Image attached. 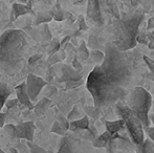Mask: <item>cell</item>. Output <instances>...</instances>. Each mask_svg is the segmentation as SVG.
I'll use <instances>...</instances> for the list:
<instances>
[{"mask_svg": "<svg viewBox=\"0 0 154 153\" xmlns=\"http://www.w3.org/2000/svg\"><path fill=\"white\" fill-rule=\"evenodd\" d=\"M84 110L86 112V115L89 118H92L93 121L99 120L100 115H101V110L99 108H97L95 106H85Z\"/></svg>", "mask_w": 154, "mask_h": 153, "instance_id": "21", "label": "cell"}, {"mask_svg": "<svg viewBox=\"0 0 154 153\" xmlns=\"http://www.w3.org/2000/svg\"><path fill=\"white\" fill-rule=\"evenodd\" d=\"M27 146H29L31 153H46V150L38 146L37 144L32 143V142H27Z\"/></svg>", "mask_w": 154, "mask_h": 153, "instance_id": "29", "label": "cell"}, {"mask_svg": "<svg viewBox=\"0 0 154 153\" xmlns=\"http://www.w3.org/2000/svg\"><path fill=\"white\" fill-rule=\"evenodd\" d=\"M51 133H56V134L61 135V136H63V135L66 134L67 131L65 130V129L63 128L61 125L59 124V122H58V121H55V122H54V124H53V126H51Z\"/></svg>", "mask_w": 154, "mask_h": 153, "instance_id": "27", "label": "cell"}, {"mask_svg": "<svg viewBox=\"0 0 154 153\" xmlns=\"http://www.w3.org/2000/svg\"><path fill=\"white\" fill-rule=\"evenodd\" d=\"M58 122H59V124L61 125V126L63 127V128L65 129L66 131L69 130V121L67 120L66 118H65L63 115H58Z\"/></svg>", "mask_w": 154, "mask_h": 153, "instance_id": "31", "label": "cell"}, {"mask_svg": "<svg viewBox=\"0 0 154 153\" xmlns=\"http://www.w3.org/2000/svg\"><path fill=\"white\" fill-rule=\"evenodd\" d=\"M13 89L8 83L0 80V109L4 106V103L6 102L8 98L11 96Z\"/></svg>", "mask_w": 154, "mask_h": 153, "instance_id": "18", "label": "cell"}, {"mask_svg": "<svg viewBox=\"0 0 154 153\" xmlns=\"http://www.w3.org/2000/svg\"><path fill=\"white\" fill-rule=\"evenodd\" d=\"M60 61H61V59H60L58 53L57 54H54V55H51V56H49L48 60H47L48 64H51V65H54V64L58 63V62H60Z\"/></svg>", "mask_w": 154, "mask_h": 153, "instance_id": "35", "label": "cell"}, {"mask_svg": "<svg viewBox=\"0 0 154 153\" xmlns=\"http://www.w3.org/2000/svg\"><path fill=\"white\" fill-rule=\"evenodd\" d=\"M34 131H35V124L34 122L21 123L16 126V137L18 139H24L27 142H32L34 139Z\"/></svg>", "mask_w": 154, "mask_h": 153, "instance_id": "11", "label": "cell"}, {"mask_svg": "<svg viewBox=\"0 0 154 153\" xmlns=\"http://www.w3.org/2000/svg\"><path fill=\"white\" fill-rule=\"evenodd\" d=\"M140 4L143 5V10H144V12H146V11H149V8H150L151 6V0H142L140 1Z\"/></svg>", "mask_w": 154, "mask_h": 153, "instance_id": "41", "label": "cell"}, {"mask_svg": "<svg viewBox=\"0 0 154 153\" xmlns=\"http://www.w3.org/2000/svg\"><path fill=\"white\" fill-rule=\"evenodd\" d=\"M86 86L93 99V106L100 110L113 107L118 102L125 100L129 93L126 88L112 83L103 74L100 65H95L91 70L87 78Z\"/></svg>", "mask_w": 154, "mask_h": 153, "instance_id": "2", "label": "cell"}, {"mask_svg": "<svg viewBox=\"0 0 154 153\" xmlns=\"http://www.w3.org/2000/svg\"><path fill=\"white\" fill-rule=\"evenodd\" d=\"M103 122L106 127V130L109 133H111V134H116V133L121 132L124 129V127H125V124H124V121L122 118L114 121H103Z\"/></svg>", "mask_w": 154, "mask_h": 153, "instance_id": "15", "label": "cell"}, {"mask_svg": "<svg viewBox=\"0 0 154 153\" xmlns=\"http://www.w3.org/2000/svg\"><path fill=\"white\" fill-rule=\"evenodd\" d=\"M112 135H113V134L109 133L107 130L104 131L102 134L97 135V136L95 137L94 141L91 142V143H92V147L93 148H97V149H100V148H106L108 144H109V142H110V139H111Z\"/></svg>", "mask_w": 154, "mask_h": 153, "instance_id": "16", "label": "cell"}, {"mask_svg": "<svg viewBox=\"0 0 154 153\" xmlns=\"http://www.w3.org/2000/svg\"><path fill=\"white\" fill-rule=\"evenodd\" d=\"M53 19V13L51 12H48V13H41L37 16V20L35 22L36 25H39V24H44V23L48 22Z\"/></svg>", "mask_w": 154, "mask_h": 153, "instance_id": "25", "label": "cell"}, {"mask_svg": "<svg viewBox=\"0 0 154 153\" xmlns=\"http://www.w3.org/2000/svg\"><path fill=\"white\" fill-rule=\"evenodd\" d=\"M148 31H151V29H154V20L153 18H149L148 19V26H147Z\"/></svg>", "mask_w": 154, "mask_h": 153, "instance_id": "44", "label": "cell"}, {"mask_svg": "<svg viewBox=\"0 0 154 153\" xmlns=\"http://www.w3.org/2000/svg\"><path fill=\"white\" fill-rule=\"evenodd\" d=\"M42 58V55H39V54H37V55H34L32 56V57H29V59H27V63H29V66H32L35 65L36 63H38L39 60Z\"/></svg>", "mask_w": 154, "mask_h": 153, "instance_id": "33", "label": "cell"}, {"mask_svg": "<svg viewBox=\"0 0 154 153\" xmlns=\"http://www.w3.org/2000/svg\"><path fill=\"white\" fill-rule=\"evenodd\" d=\"M4 130L8 135H11L12 137H16V126L13 124L4 125Z\"/></svg>", "mask_w": 154, "mask_h": 153, "instance_id": "32", "label": "cell"}, {"mask_svg": "<svg viewBox=\"0 0 154 153\" xmlns=\"http://www.w3.org/2000/svg\"><path fill=\"white\" fill-rule=\"evenodd\" d=\"M81 111L79 110V107H78V105H75L72 108V110L69 112V115H67V120L69 121V122H71V121H75V120H79V118H81Z\"/></svg>", "mask_w": 154, "mask_h": 153, "instance_id": "28", "label": "cell"}, {"mask_svg": "<svg viewBox=\"0 0 154 153\" xmlns=\"http://www.w3.org/2000/svg\"><path fill=\"white\" fill-rule=\"evenodd\" d=\"M0 153H5V152H4V151H3V150H2V149H1V148H0Z\"/></svg>", "mask_w": 154, "mask_h": 153, "instance_id": "49", "label": "cell"}, {"mask_svg": "<svg viewBox=\"0 0 154 153\" xmlns=\"http://www.w3.org/2000/svg\"><path fill=\"white\" fill-rule=\"evenodd\" d=\"M86 17L90 24L94 25V26L100 27L104 24V19L102 16L101 6H100V0H88Z\"/></svg>", "mask_w": 154, "mask_h": 153, "instance_id": "10", "label": "cell"}, {"mask_svg": "<svg viewBox=\"0 0 154 153\" xmlns=\"http://www.w3.org/2000/svg\"><path fill=\"white\" fill-rule=\"evenodd\" d=\"M25 85H26L27 96H29V100L32 102V101H35L37 99V96L40 93L42 88L47 85V82L45 80H43L42 78L31 74L27 76Z\"/></svg>", "mask_w": 154, "mask_h": 153, "instance_id": "9", "label": "cell"}, {"mask_svg": "<svg viewBox=\"0 0 154 153\" xmlns=\"http://www.w3.org/2000/svg\"><path fill=\"white\" fill-rule=\"evenodd\" d=\"M8 152H10V153H18V151H17V150L15 149V148H10Z\"/></svg>", "mask_w": 154, "mask_h": 153, "instance_id": "47", "label": "cell"}, {"mask_svg": "<svg viewBox=\"0 0 154 153\" xmlns=\"http://www.w3.org/2000/svg\"><path fill=\"white\" fill-rule=\"evenodd\" d=\"M15 91H16L17 100H18L19 103H21L23 106H25L29 109L34 108V105H32V101L29 100V96H27L26 85H25V83H21L20 85L15 87Z\"/></svg>", "mask_w": 154, "mask_h": 153, "instance_id": "12", "label": "cell"}, {"mask_svg": "<svg viewBox=\"0 0 154 153\" xmlns=\"http://www.w3.org/2000/svg\"><path fill=\"white\" fill-rule=\"evenodd\" d=\"M69 40H70V36H67V37H65L61 41V42H60V46L63 47V48H66V46H67V44H68Z\"/></svg>", "mask_w": 154, "mask_h": 153, "instance_id": "43", "label": "cell"}, {"mask_svg": "<svg viewBox=\"0 0 154 153\" xmlns=\"http://www.w3.org/2000/svg\"><path fill=\"white\" fill-rule=\"evenodd\" d=\"M4 123H5V113L0 112V127H3Z\"/></svg>", "mask_w": 154, "mask_h": 153, "instance_id": "45", "label": "cell"}, {"mask_svg": "<svg viewBox=\"0 0 154 153\" xmlns=\"http://www.w3.org/2000/svg\"><path fill=\"white\" fill-rule=\"evenodd\" d=\"M89 126H90V122H89V118H88L87 115L82 116L79 120L69 122V129L75 131V132L87 130V129L89 128Z\"/></svg>", "mask_w": 154, "mask_h": 153, "instance_id": "13", "label": "cell"}, {"mask_svg": "<svg viewBox=\"0 0 154 153\" xmlns=\"http://www.w3.org/2000/svg\"><path fill=\"white\" fill-rule=\"evenodd\" d=\"M136 41L142 44H149V40H148V36L145 35V34L142 33H138L137 38H136Z\"/></svg>", "mask_w": 154, "mask_h": 153, "instance_id": "36", "label": "cell"}, {"mask_svg": "<svg viewBox=\"0 0 154 153\" xmlns=\"http://www.w3.org/2000/svg\"><path fill=\"white\" fill-rule=\"evenodd\" d=\"M29 49L26 34L21 29H8L0 35V74L14 77L24 66Z\"/></svg>", "mask_w": 154, "mask_h": 153, "instance_id": "1", "label": "cell"}, {"mask_svg": "<svg viewBox=\"0 0 154 153\" xmlns=\"http://www.w3.org/2000/svg\"><path fill=\"white\" fill-rule=\"evenodd\" d=\"M51 13H53V18H55L57 21H62L64 19V13L61 10L60 5H57V10L53 11Z\"/></svg>", "mask_w": 154, "mask_h": 153, "instance_id": "30", "label": "cell"}, {"mask_svg": "<svg viewBox=\"0 0 154 153\" xmlns=\"http://www.w3.org/2000/svg\"><path fill=\"white\" fill-rule=\"evenodd\" d=\"M72 68L75 70H77V72H80V70L82 69V64L79 62V60H78L77 57H75L72 61Z\"/></svg>", "mask_w": 154, "mask_h": 153, "instance_id": "39", "label": "cell"}, {"mask_svg": "<svg viewBox=\"0 0 154 153\" xmlns=\"http://www.w3.org/2000/svg\"><path fill=\"white\" fill-rule=\"evenodd\" d=\"M142 0H131V5L132 6H137L138 4H140Z\"/></svg>", "mask_w": 154, "mask_h": 153, "instance_id": "46", "label": "cell"}, {"mask_svg": "<svg viewBox=\"0 0 154 153\" xmlns=\"http://www.w3.org/2000/svg\"><path fill=\"white\" fill-rule=\"evenodd\" d=\"M79 25H80V29H81L82 31H86V29H88L87 24H86V22H85V19H84L83 16L79 17Z\"/></svg>", "mask_w": 154, "mask_h": 153, "instance_id": "40", "label": "cell"}, {"mask_svg": "<svg viewBox=\"0 0 154 153\" xmlns=\"http://www.w3.org/2000/svg\"><path fill=\"white\" fill-rule=\"evenodd\" d=\"M108 153H116L118 151H133L135 145L129 135H123L120 132L112 135L109 144L105 148Z\"/></svg>", "mask_w": 154, "mask_h": 153, "instance_id": "8", "label": "cell"}, {"mask_svg": "<svg viewBox=\"0 0 154 153\" xmlns=\"http://www.w3.org/2000/svg\"><path fill=\"white\" fill-rule=\"evenodd\" d=\"M27 13H29V11L26 5H23L21 3H14L12 8V14H11L12 15V20H15L16 18L23 16Z\"/></svg>", "mask_w": 154, "mask_h": 153, "instance_id": "19", "label": "cell"}, {"mask_svg": "<svg viewBox=\"0 0 154 153\" xmlns=\"http://www.w3.org/2000/svg\"><path fill=\"white\" fill-rule=\"evenodd\" d=\"M145 132L147 133V134H148V136H149V139H151V141L153 142L154 143V127H149L148 129H147L146 131H145Z\"/></svg>", "mask_w": 154, "mask_h": 153, "instance_id": "42", "label": "cell"}, {"mask_svg": "<svg viewBox=\"0 0 154 153\" xmlns=\"http://www.w3.org/2000/svg\"><path fill=\"white\" fill-rule=\"evenodd\" d=\"M40 37H41V41H44V42H49V41L53 39V36H51V33L49 31L48 26H47L46 23L42 24L40 29Z\"/></svg>", "mask_w": 154, "mask_h": 153, "instance_id": "23", "label": "cell"}, {"mask_svg": "<svg viewBox=\"0 0 154 153\" xmlns=\"http://www.w3.org/2000/svg\"><path fill=\"white\" fill-rule=\"evenodd\" d=\"M61 46H60V42L57 40V39H51L49 41V44L47 46V54L49 56L54 55V54H57L58 51L60 50Z\"/></svg>", "mask_w": 154, "mask_h": 153, "instance_id": "24", "label": "cell"}, {"mask_svg": "<svg viewBox=\"0 0 154 153\" xmlns=\"http://www.w3.org/2000/svg\"><path fill=\"white\" fill-rule=\"evenodd\" d=\"M143 59H144L145 63L147 64V66H148V68L150 69V72H154V61L151 58H149L148 56H143Z\"/></svg>", "mask_w": 154, "mask_h": 153, "instance_id": "34", "label": "cell"}, {"mask_svg": "<svg viewBox=\"0 0 154 153\" xmlns=\"http://www.w3.org/2000/svg\"><path fill=\"white\" fill-rule=\"evenodd\" d=\"M90 149L91 148H88L86 144L75 134L66 133L63 135L59 149L56 153H90Z\"/></svg>", "mask_w": 154, "mask_h": 153, "instance_id": "7", "label": "cell"}, {"mask_svg": "<svg viewBox=\"0 0 154 153\" xmlns=\"http://www.w3.org/2000/svg\"><path fill=\"white\" fill-rule=\"evenodd\" d=\"M103 74L112 83L126 88L133 77L132 65L125 51L120 50L109 42L105 46L104 60L100 65Z\"/></svg>", "mask_w": 154, "mask_h": 153, "instance_id": "3", "label": "cell"}, {"mask_svg": "<svg viewBox=\"0 0 154 153\" xmlns=\"http://www.w3.org/2000/svg\"><path fill=\"white\" fill-rule=\"evenodd\" d=\"M126 105L130 108V110L136 115V118L140 121L144 131L150 127L149 113L152 105L151 94L143 87H135L132 89L130 93L126 96Z\"/></svg>", "mask_w": 154, "mask_h": 153, "instance_id": "5", "label": "cell"}, {"mask_svg": "<svg viewBox=\"0 0 154 153\" xmlns=\"http://www.w3.org/2000/svg\"><path fill=\"white\" fill-rule=\"evenodd\" d=\"M114 110H116V113L119 116V118H122L124 121L128 134L135 145V147L142 145L145 139V131L140 121L130 110V108L125 104L124 101L118 102L114 105Z\"/></svg>", "mask_w": 154, "mask_h": 153, "instance_id": "6", "label": "cell"}, {"mask_svg": "<svg viewBox=\"0 0 154 153\" xmlns=\"http://www.w3.org/2000/svg\"><path fill=\"white\" fill-rule=\"evenodd\" d=\"M135 153H154V143L149 137L144 139L142 145L135 147Z\"/></svg>", "mask_w": 154, "mask_h": 153, "instance_id": "20", "label": "cell"}, {"mask_svg": "<svg viewBox=\"0 0 154 153\" xmlns=\"http://www.w3.org/2000/svg\"><path fill=\"white\" fill-rule=\"evenodd\" d=\"M148 46H149V48H150V49H153V50H154V44H153V43H149Z\"/></svg>", "mask_w": 154, "mask_h": 153, "instance_id": "48", "label": "cell"}, {"mask_svg": "<svg viewBox=\"0 0 154 153\" xmlns=\"http://www.w3.org/2000/svg\"><path fill=\"white\" fill-rule=\"evenodd\" d=\"M77 58H80V59L83 60V61H86V60L89 58V51H88L87 46H86V44H85L84 41H82L81 42V45H80L79 53H78Z\"/></svg>", "mask_w": 154, "mask_h": 153, "instance_id": "26", "label": "cell"}, {"mask_svg": "<svg viewBox=\"0 0 154 153\" xmlns=\"http://www.w3.org/2000/svg\"><path fill=\"white\" fill-rule=\"evenodd\" d=\"M17 104H18V100H17V99H13V100H6V102L4 103V105H5V107L8 109L13 108V107H15Z\"/></svg>", "mask_w": 154, "mask_h": 153, "instance_id": "37", "label": "cell"}, {"mask_svg": "<svg viewBox=\"0 0 154 153\" xmlns=\"http://www.w3.org/2000/svg\"><path fill=\"white\" fill-rule=\"evenodd\" d=\"M67 88H75L78 87V86H80V84H82V80H80V81H69V82H66Z\"/></svg>", "mask_w": 154, "mask_h": 153, "instance_id": "38", "label": "cell"}, {"mask_svg": "<svg viewBox=\"0 0 154 153\" xmlns=\"http://www.w3.org/2000/svg\"><path fill=\"white\" fill-rule=\"evenodd\" d=\"M49 106H51V100L48 98H46V96H44V98H42L37 103L36 106H34L32 110H34L36 116L40 118V116L45 115V112H46V110L48 109Z\"/></svg>", "mask_w": 154, "mask_h": 153, "instance_id": "17", "label": "cell"}, {"mask_svg": "<svg viewBox=\"0 0 154 153\" xmlns=\"http://www.w3.org/2000/svg\"><path fill=\"white\" fill-rule=\"evenodd\" d=\"M62 79L61 81L69 82V81H80L82 80V74L80 72L68 67L67 65L62 66Z\"/></svg>", "mask_w": 154, "mask_h": 153, "instance_id": "14", "label": "cell"}, {"mask_svg": "<svg viewBox=\"0 0 154 153\" xmlns=\"http://www.w3.org/2000/svg\"><path fill=\"white\" fill-rule=\"evenodd\" d=\"M89 58L92 60V62H94L97 65H101L102 62L104 60V53L99 49H94L91 53H89Z\"/></svg>", "mask_w": 154, "mask_h": 153, "instance_id": "22", "label": "cell"}, {"mask_svg": "<svg viewBox=\"0 0 154 153\" xmlns=\"http://www.w3.org/2000/svg\"><path fill=\"white\" fill-rule=\"evenodd\" d=\"M144 18V10H140L130 17L113 20L112 43L116 48L122 51H127L135 47L137 44L136 38L140 33V25L142 24Z\"/></svg>", "mask_w": 154, "mask_h": 153, "instance_id": "4", "label": "cell"}]
</instances>
